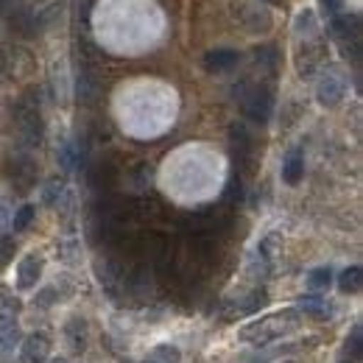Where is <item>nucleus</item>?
<instances>
[{"instance_id":"obj_1","label":"nucleus","mask_w":363,"mask_h":363,"mask_svg":"<svg viewBox=\"0 0 363 363\" xmlns=\"http://www.w3.org/2000/svg\"><path fill=\"white\" fill-rule=\"evenodd\" d=\"M296 327H299V311L288 308V311H277V313H269V316L246 324L240 330V338L249 341V344H255V347H266V344L282 338L285 333H291Z\"/></svg>"},{"instance_id":"obj_2","label":"nucleus","mask_w":363,"mask_h":363,"mask_svg":"<svg viewBox=\"0 0 363 363\" xmlns=\"http://www.w3.org/2000/svg\"><path fill=\"white\" fill-rule=\"evenodd\" d=\"M333 34L347 59L361 62V17L355 11L350 14H335L333 17Z\"/></svg>"},{"instance_id":"obj_3","label":"nucleus","mask_w":363,"mask_h":363,"mask_svg":"<svg viewBox=\"0 0 363 363\" xmlns=\"http://www.w3.org/2000/svg\"><path fill=\"white\" fill-rule=\"evenodd\" d=\"M17 123L23 129L26 140L34 145L43 140V112H40V98L34 101V92H26L17 104Z\"/></svg>"},{"instance_id":"obj_4","label":"nucleus","mask_w":363,"mask_h":363,"mask_svg":"<svg viewBox=\"0 0 363 363\" xmlns=\"http://www.w3.org/2000/svg\"><path fill=\"white\" fill-rule=\"evenodd\" d=\"M243 112L246 118H252L255 123H269L274 112V90L266 84H255L249 92H243Z\"/></svg>"},{"instance_id":"obj_5","label":"nucleus","mask_w":363,"mask_h":363,"mask_svg":"<svg viewBox=\"0 0 363 363\" xmlns=\"http://www.w3.org/2000/svg\"><path fill=\"white\" fill-rule=\"evenodd\" d=\"M344 92H347L344 76H341L338 70H327L324 79L318 82V90H316L318 104H321V106H338L341 98H344Z\"/></svg>"},{"instance_id":"obj_6","label":"nucleus","mask_w":363,"mask_h":363,"mask_svg":"<svg viewBox=\"0 0 363 363\" xmlns=\"http://www.w3.org/2000/svg\"><path fill=\"white\" fill-rule=\"evenodd\" d=\"M43 269H45L43 255H37V252L26 255V257L20 260V266H17V288H20V291L37 288V282H40V277H43Z\"/></svg>"},{"instance_id":"obj_7","label":"nucleus","mask_w":363,"mask_h":363,"mask_svg":"<svg viewBox=\"0 0 363 363\" xmlns=\"http://www.w3.org/2000/svg\"><path fill=\"white\" fill-rule=\"evenodd\" d=\"M48 358H50V338L45 333H34L23 341L20 363H48Z\"/></svg>"},{"instance_id":"obj_8","label":"nucleus","mask_w":363,"mask_h":363,"mask_svg":"<svg viewBox=\"0 0 363 363\" xmlns=\"http://www.w3.org/2000/svg\"><path fill=\"white\" fill-rule=\"evenodd\" d=\"M232 9H235V17H238V20H240L252 34L266 31V28L272 26V17L263 11V6H246V3H240V6H238V3H235Z\"/></svg>"},{"instance_id":"obj_9","label":"nucleus","mask_w":363,"mask_h":363,"mask_svg":"<svg viewBox=\"0 0 363 363\" xmlns=\"http://www.w3.org/2000/svg\"><path fill=\"white\" fill-rule=\"evenodd\" d=\"M240 62V53L232 48H216L204 53V70L207 73H227Z\"/></svg>"},{"instance_id":"obj_10","label":"nucleus","mask_w":363,"mask_h":363,"mask_svg":"<svg viewBox=\"0 0 363 363\" xmlns=\"http://www.w3.org/2000/svg\"><path fill=\"white\" fill-rule=\"evenodd\" d=\"M302 177H305V157H302L299 148H291L285 162H282V182L285 184H299Z\"/></svg>"},{"instance_id":"obj_11","label":"nucleus","mask_w":363,"mask_h":363,"mask_svg":"<svg viewBox=\"0 0 363 363\" xmlns=\"http://www.w3.org/2000/svg\"><path fill=\"white\" fill-rule=\"evenodd\" d=\"M65 335H67V344L76 355H82L87 350V321L79 316H73L65 327Z\"/></svg>"},{"instance_id":"obj_12","label":"nucleus","mask_w":363,"mask_h":363,"mask_svg":"<svg viewBox=\"0 0 363 363\" xmlns=\"http://www.w3.org/2000/svg\"><path fill=\"white\" fill-rule=\"evenodd\" d=\"M23 302L14 296V291L9 288H0V321H17Z\"/></svg>"},{"instance_id":"obj_13","label":"nucleus","mask_w":363,"mask_h":363,"mask_svg":"<svg viewBox=\"0 0 363 363\" xmlns=\"http://www.w3.org/2000/svg\"><path fill=\"white\" fill-rule=\"evenodd\" d=\"M299 311H302L305 316H313V318H327L333 313L330 302H324L321 296H302V299H299Z\"/></svg>"},{"instance_id":"obj_14","label":"nucleus","mask_w":363,"mask_h":363,"mask_svg":"<svg viewBox=\"0 0 363 363\" xmlns=\"http://www.w3.org/2000/svg\"><path fill=\"white\" fill-rule=\"evenodd\" d=\"M361 285H363L361 266H350V269H344L341 277H338V288H341V294H358Z\"/></svg>"},{"instance_id":"obj_15","label":"nucleus","mask_w":363,"mask_h":363,"mask_svg":"<svg viewBox=\"0 0 363 363\" xmlns=\"http://www.w3.org/2000/svg\"><path fill=\"white\" fill-rule=\"evenodd\" d=\"M145 363H182V352L174 344H160L157 350H151Z\"/></svg>"},{"instance_id":"obj_16","label":"nucleus","mask_w":363,"mask_h":363,"mask_svg":"<svg viewBox=\"0 0 363 363\" xmlns=\"http://www.w3.org/2000/svg\"><path fill=\"white\" fill-rule=\"evenodd\" d=\"M90 182L95 190H106L115 184V168L112 165H95L90 174Z\"/></svg>"},{"instance_id":"obj_17","label":"nucleus","mask_w":363,"mask_h":363,"mask_svg":"<svg viewBox=\"0 0 363 363\" xmlns=\"http://www.w3.org/2000/svg\"><path fill=\"white\" fill-rule=\"evenodd\" d=\"M17 338H20V327H17V321H0V352L14 350Z\"/></svg>"},{"instance_id":"obj_18","label":"nucleus","mask_w":363,"mask_h":363,"mask_svg":"<svg viewBox=\"0 0 363 363\" xmlns=\"http://www.w3.org/2000/svg\"><path fill=\"white\" fill-rule=\"evenodd\" d=\"M333 285V272L330 269H313V272L308 274V288L311 291H327Z\"/></svg>"},{"instance_id":"obj_19","label":"nucleus","mask_w":363,"mask_h":363,"mask_svg":"<svg viewBox=\"0 0 363 363\" xmlns=\"http://www.w3.org/2000/svg\"><path fill=\"white\" fill-rule=\"evenodd\" d=\"M31 221H34V207H31V204H23V207H20L17 213H14L11 229H14V232H23V229L28 227Z\"/></svg>"},{"instance_id":"obj_20","label":"nucleus","mask_w":363,"mask_h":363,"mask_svg":"<svg viewBox=\"0 0 363 363\" xmlns=\"http://www.w3.org/2000/svg\"><path fill=\"white\" fill-rule=\"evenodd\" d=\"M347 350H350L355 358H361V355H363V333H361V327H352V338H347Z\"/></svg>"},{"instance_id":"obj_21","label":"nucleus","mask_w":363,"mask_h":363,"mask_svg":"<svg viewBox=\"0 0 363 363\" xmlns=\"http://www.w3.org/2000/svg\"><path fill=\"white\" fill-rule=\"evenodd\" d=\"M14 255V243L11 240H0V266H6Z\"/></svg>"},{"instance_id":"obj_22","label":"nucleus","mask_w":363,"mask_h":363,"mask_svg":"<svg viewBox=\"0 0 363 363\" xmlns=\"http://www.w3.org/2000/svg\"><path fill=\"white\" fill-rule=\"evenodd\" d=\"M56 196H62V182H50V184H48V190H45V201L48 204H53V201H56Z\"/></svg>"},{"instance_id":"obj_23","label":"nucleus","mask_w":363,"mask_h":363,"mask_svg":"<svg viewBox=\"0 0 363 363\" xmlns=\"http://www.w3.org/2000/svg\"><path fill=\"white\" fill-rule=\"evenodd\" d=\"M9 3H11V0H0V9H6V6H9Z\"/></svg>"},{"instance_id":"obj_24","label":"nucleus","mask_w":363,"mask_h":363,"mask_svg":"<svg viewBox=\"0 0 363 363\" xmlns=\"http://www.w3.org/2000/svg\"><path fill=\"white\" fill-rule=\"evenodd\" d=\"M269 3H282V0H269Z\"/></svg>"},{"instance_id":"obj_25","label":"nucleus","mask_w":363,"mask_h":363,"mask_svg":"<svg viewBox=\"0 0 363 363\" xmlns=\"http://www.w3.org/2000/svg\"><path fill=\"white\" fill-rule=\"evenodd\" d=\"M53 363H67V361H62V358H59V361H53Z\"/></svg>"},{"instance_id":"obj_26","label":"nucleus","mask_w":363,"mask_h":363,"mask_svg":"<svg viewBox=\"0 0 363 363\" xmlns=\"http://www.w3.org/2000/svg\"><path fill=\"white\" fill-rule=\"evenodd\" d=\"M121 363H132V361H121Z\"/></svg>"},{"instance_id":"obj_27","label":"nucleus","mask_w":363,"mask_h":363,"mask_svg":"<svg viewBox=\"0 0 363 363\" xmlns=\"http://www.w3.org/2000/svg\"><path fill=\"white\" fill-rule=\"evenodd\" d=\"M288 363H294V361H288Z\"/></svg>"},{"instance_id":"obj_28","label":"nucleus","mask_w":363,"mask_h":363,"mask_svg":"<svg viewBox=\"0 0 363 363\" xmlns=\"http://www.w3.org/2000/svg\"><path fill=\"white\" fill-rule=\"evenodd\" d=\"M344 363H347V361H344Z\"/></svg>"}]
</instances>
